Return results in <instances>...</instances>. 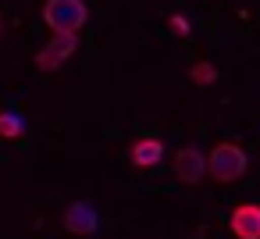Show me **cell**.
<instances>
[{"mask_svg": "<svg viewBox=\"0 0 260 239\" xmlns=\"http://www.w3.org/2000/svg\"><path fill=\"white\" fill-rule=\"evenodd\" d=\"M61 225H64V232H72V235H93V232L100 228V214H96V207H93V203L75 200V203H68V207H64Z\"/></svg>", "mask_w": 260, "mask_h": 239, "instance_id": "cell-4", "label": "cell"}, {"mask_svg": "<svg viewBox=\"0 0 260 239\" xmlns=\"http://www.w3.org/2000/svg\"><path fill=\"white\" fill-rule=\"evenodd\" d=\"M128 157H132L136 168H157L164 161V143L157 136H143V139H136L128 146Z\"/></svg>", "mask_w": 260, "mask_h": 239, "instance_id": "cell-7", "label": "cell"}, {"mask_svg": "<svg viewBox=\"0 0 260 239\" xmlns=\"http://www.w3.org/2000/svg\"><path fill=\"white\" fill-rule=\"evenodd\" d=\"M246 168H249V157H246V150L235 146V143H217V146L207 154V175H210L214 182H221V186L239 182V178L246 175Z\"/></svg>", "mask_w": 260, "mask_h": 239, "instance_id": "cell-1", "label": "cell"}, {"mask_svg": "<svg viewBox=\"0 0 260 239\" xmlns=\"http://www.w3.org/2000/svg\"><path fill=\"white\" fill-rule=\"evenodd\" d=\"M89 11H86V0H47L43 4V22L50 25V33H75L86 25Z\"/></svg>", "mask_w": 260, "mask_h": 239, "instance_id": "cell-2", "label": "cell"}, {"mask_svg": "<svg viewBox=\"0 0 260 239\" xmlns=\"http://www.w3.org/2000/svg\"><path fill=\"white\" fill-rule=\"evenodd\" d=\"M235 239H260V203H239L228 218Z\"/></svg>", "mask_w": 260, "mask_h": 239, "instance_id": "cell-6", "label": "cell"}, {"mask_svg": "<svg viewBox=\"0 0 260 239\" xmlns=\"http://www.w3.org/2000/svg\"><path fill=\"white\" fill-rule=\"evenodd\" d=\"M189 79H192L196 86H210V82L217 79V68H214L210 61H196V65L189 68Z\"/></svg>", "mask_w": 260, "mask_h": 239, "instance_id": "cell-9", "label": "cell"}, {"mask_svg": "<svg viewBox=\"0 0 260 239\" xmlns=\"http://www.w3.org/2000/svg\"><path fill=\"white\" fill-rule=\"evenodd\" d=\"M175 175H178L185 186L203 182V175H207V154H203L200 146H182V150L175 154Z\"/></svg>", "mask_w": 260, "mask_h": 239, "instance_id": "cell-5", "label": "cell"}, {"mask_svg": "<svg viewBox=\"0 0 260 239\" xmlns=\"http://www.w3.org/2000/svg\"><path fill=\"white\" fill-rule=\"evenodd\" d=\"M25 118L18 111H0V139H22Z\"/></svg>", "mask_w": 260, "mask_h": 239, "instance_id": "cell-8", "label": "cell"}, {"mask_svg": "<svg viewBox=\"0 0 260 239\" xmlns=\"http://www.w3.org/2000/svg\"><path fill=\"white\" fill-rule=\"evenodd\" d=\"M168 25H171V29H175V33H182V36H185V33H189V22H185V18H182V15H171V18H168Z\"/></svg>", "mask_w": 260, "mask_h": 239, "instance_id": "cell-10", "label": "cell"}, {"mask_svg": "<svg viewBox=\"0 0 260 239\" xmlns=\"http://www.w3.org/2000/svg\"><path fill=\"white\" fill-rule=\"evenodd\" d=\"M75 50H79V36H75V33H54V40L36 54V68H43V72H57Z\"/></svg>", "mask_w": 260, "mask_h": 239, "instance_id": "cell-3", "label": "cell"}]
</instances>
